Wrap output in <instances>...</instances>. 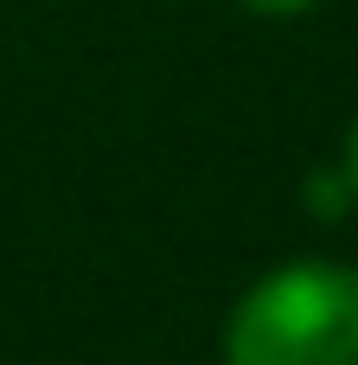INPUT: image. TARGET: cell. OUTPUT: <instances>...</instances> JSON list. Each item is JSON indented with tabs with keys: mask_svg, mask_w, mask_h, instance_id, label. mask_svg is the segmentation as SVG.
<instances>
[{
	"mask_svg": "<svg viewBox=\"0 0 358 365\" xmlns=\"http://www.w3.org/2000/svg\"><path fill=\"white\" fill-rule=\"evenodd\" d=\"M224 365H358V269L327 257L269 269L224 321Z\"/></svg>",
	"mask_w": 358,
	"mask_h": 365,
	"instance_id": "cell-1",
	"label": "cell"
},
{
	"mask_svg": "<svg viewBox=\"0 0 358 365\" xmlns=\"http://www.w3.org/2000/svg\"><path fill=\"white\" fill-rule=\"evenodd\" d=\"M339 173H346V186H352V199H358V115H352V128H346V160H339Z\"/></svg>",
	"mask_w": 358,
	"mask_h": 365,
	"instance_id": "cell-3",
	"label": "cell"
},
{
	"mask_svg": "<svg viewBox=\"0 0 358 365\" xmlns=\"http://www.w3.org/2000/svg\"><path fill=\"white\" fill-rule=\"evenodd\" d=\"M237 6H250V13H263V19H295V13H307V6H320V0H237Z\"/></svg>",
	"mask_w": 358,
	"mask_h": 365,
	"instance_id": "cell-2",
	"label": "cell"
}]
</instances>
